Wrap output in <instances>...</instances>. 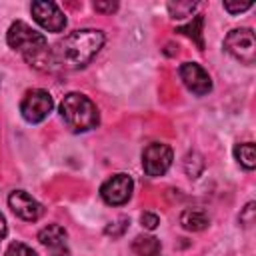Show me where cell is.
Wrapping results in <instances>:
<instances>
[{"label": "cell", "mask_w": 256, "mask_h": 256, "mask_svg": "<svg viewBox=\"0 0 256 256\" xmlns=\"http://www.w3.org/2000/svg\"><path fill=\"white\" fill-rule=\"evenodd\" d=\"M104 44V34L94 28H84V30H74L68 34L62 42L56 44V48L50 52L52 64H58L62 68H84L102 48Z\"/></svg>", "instance_id": "cell-1"}, {"label": "cell", "mask_w": 256, "mask_h": 256, "mask_svg": "<svg viewBox=\"0 0 256 256\" xmlns=\"http://www.w3.org/2000/svg\"><path fill=\"white\" fill-rule=\"evenodd\" d=\"M8 46L14 48L16 52H20L32 66L36 68H46L44 64H52V56L48 50V42L46 38L36 32L34 28H30L26 22H14L8 28L6 34Z\"/></svg>", "instance_id": "cell-2"}, {"label": "cell", "mask_w": 256, "mask_h": 256, "mask_svg": "<svg viewBox=\"0 0 256 256\" xmlns=\"http://www.w3.org/2000/svg\"><path fill=\"white\" fill-rule=\"evenodd\" d=\"M60 114L72 132H88L100 122L96 104L80 92H70L64 96L60 104Z\"/></svg>", "instance_id": "cell-3"}, {"label": "cell", "mask_w": 256, "mask_h": 256, "mask_svg": "<svg viewBox=\"0 0 256 256\" xmlns=\"http://www.w3.org/2000/svg\"><path fill=\"white\" fill-rule=\"evenodd\" d=\"M224 48L236 60H240L244 64H254V60H256V40H254V32L250 28L230 30L224 40Z\"/></svg>", "instance_id": "cell-4"}, {"label": "cell", "mask_w": 256, "mask_h": 256, "mask_svg": "<svg viewBox=\"0 0 256 256\" xmlns=\"http://www.w3.org/2000/svg\"><path fill=\"white\" fill-rule=\"evenodd\" d=\"M52 106H54L52 96L46 90L36 88V90L26 92V96H24V100L20 104V112H22L26 122L38 124L52 112Z\"/></svg>", "instance_id": "cell-5"}, {"label": "cell", "mask_w": 256, "mask_h": 256, "mask_svg": "<svg viewBox=\"0 0 256 256\" xmlns=\"http://www.w3.org/2000/svg\"><path fill=\"white\" fill-rule=\"evenodd\" d=\"M172 164V148L168 144L152 142L144 148L142 154V166L148 176H162Z\"/></svg>", "instance_id": "cell-6"}, {"label": "cell", "mask_w": 256, "mask_h": 256, "mask_svg": "<svg viewBox=\"0 0 256 256\" xmlns=\"http://www.w3.org/2000/svg\"><path fill=\"white\" fill-rule=\"evenodd\" d=\"M132 178L128 174H114L112 178H108L102 188H100V196L106 204H112V206H120L124 202L130 200L132 196Z\"/></svg>", "instance_id": "cell-7"}, {"label": "cell", "mask_w": 256, "mask_h": 256, "mask_svg": "<svg viewBox=\"0 0 256 256\" xmlns=\"http://www.w3.org/2000/svg\"><path fill=\"white\" fill-rule=\"evenodd\" d=\"M32 16L48 32H62L66 26V16L54 2H32Z\"/></svg>", "instance_id": "cell-8"}, {"label": "cell", "mask_w": 256, "mask_h": 256, "mask_svg": "<svg viewBox=\"0 0 256 256\" xmlns=\"http://www.w3.org/2000/svg\"><path fill=\"white\" fill-rule=\"evenodd\" d=\"M180 78H182L184 86L198 96H204L212 90V80H210L208 72L196 62H184L180 66Z\"/></svg>", "instance_id": "cell-9"}, {"label": "cell", "mask_w": 256, "mask_h": 256, "mask_svg": "<svg viewBox=\"0 0 256 256\" xmlns=\"http://www.w3.org/2000/svg\"><path fill=\"white\" fill-rule=\"evenodd\" d=\"M8 204H10L12 212H14L18 218L26 220V222H34V220H38V218L44 214L42 204L36 202V200H34L30 194H26L24 190H14V192L8 196Z\"/></svg>", "instance_id": "cell-10"}, {"label": "cell", "mask_w": 256, "mask_h": 256, "mask_svg": "<svg viewBox=\"0 0 256 256\" xmlns=\"http://www.w3.org/2000/svg\"><path fill=\"white\" fill-rule=\"evenodd\" d=\"M180 224L186 228V230H192V232H200L204 230L208 224H210V218L204 210L200 208H188L180 214Z\"/></svg>", "instance_id": "cell-11"}, {"label": "cell", "mask_w": 256, "mask_h": 256, "mask_svg": "<svg viewBox=\"0 0 256 256\" xmlns=\"http://www.w3.org/2000/svg\"><path fill=\"white\" fill-rule=\"evenodd\" d=\"M38 240L48 248H64L66 242V230L60 224H48L38 232Z\"/></svg>", "instance_id": "cell-12"}, {"label": "cell", "mask_w": 256, "mask_h": 256, "mask_svg": "<svg viewBox=\"0 0 256 256\" xmlns=\"http://www.w3.org/2000/svg\"><path fill=\"white\" fill-rule=\"evenodd\" d=\"M234 156H236V160L240 162V166L246 168V170H252V168L256 166V148H254L252 142L238 144V146L234 148Z\"/></svg>", "instance_id": "cell-13"}, {"label": "cell", "mask_w": 256, "mask_h": 256, "mask_svg": "<svg viewBox=\"0 0 256 256\" xmlns=\"http://www.w3.org/2000/svg\"><path fill=\"white\" fill-rule=\"evenodd\" d=\"M132 250L138 256H150V254H158L160 252V242L152 236H138L132 242Z\"/></svg>", "instance_id": "cell-14"}, {"label": "cell", "mask_w": 256, "mask_h": 256, "mask_svg": "<svg viewBox=\"0 0 256 256\" xmlns=\"http://www.w3.org/2000/svg\"><path fill=\"white\" fill-rule=\"evenodd\" d=\"M200 28H202V16L198 14V16H194V22H190V24H186V26H180L178 32H180V34H186V36H190V38H194L196 44H198V48L202 50V48H204V42H202V36H200Z\"/></svg>", "instance_id": "cell-15"}, {"label": "cell", "mask_w": 256, "mask_h": 256, "mask_svg": "<svg viewBox=\"0 0 256 256\" xmlns=\"http://www.w3.org/2000/svg\"><path fill=\"white\" fill-rule=\"evenodd\" d=\"M196 8V4H182V2H176V4H168V10L172 14V18H184V16H190L192 10Z\"/></svg>", "instance_id": "cell-16"}, {"label": "cell", "mask_w": 256, "mask_h": 256, "mask_svg": "<svg viewBox=\"0 0 256 256\" xmlns=\"http://www.w3.org/2000/svg\"><path fill=\"white\" fill-rule=\"evenodd\" d=\"M6 256H36V252L22 242H12L6 250Z\"/></svg>", "instance_id": "cell-17"}, {"label": "cell", "mask_w": 256, "mask_h": 256, "mask_svg": "<svg viewBox=\"0 0 256 256\" xmlns=\"http://www.w3.org/2000/svg\"><path fill=\"white\" fill-rule=\"evenodd\" d=\"M224 8L230 14H238V12H244V10L252 8V2H224Z\"/></svg>", "instance_id": "cell-18"}, {"label": "cell", "mask_w": 256, "mask_h": 256, "mask_svg": "<svg viewBox=\"0 0 256 256\" xmlns=\"http://www.w3.org/2000/svg\"><path fill=\"white\" fill-rule=\"evenodd\" d=\"M240 222H242L244 226L254 224V202H250V204L242 210V214H240Z\"/></svg>", "instance_id": "cell-19"}, {"label": "cell", "mask_w": 256, "mask_h": 256, "mask_svg": "<svg viewBox=\"0 0 256 256\" xmlns=\"http://www.w3.org/2000/svg\"><path fill=\"white\" fill-rule=\"evenodd\" d=\"M140 220H142V226H144V228H148V230H154V228L160 224L158 216H156V214H152V212H144Z\"/></svg>", "instance_id": "cell-20"}, {"label": "cell", "mask_w": 256, "mask_h": 256, "mask_svg": "<svg viewBox=\"0 0 256 256\" xmlns=\"http://www.w3.org/2000/svg\"><path fill=\"white\" fill-rule=\"evenodd\" d=\"M94 8H96L98 12H114V10L118 8V4H116V2H96Z\"/></svg>", "instance_id": "cell-21"}, {"label": "cell", "mask_w": 256, "mask_h": 256, "mask_svg": "<svg viewBox=\"0 0 256 256\" xmlns=\"http://www.w3.org/2000/svg\"><path fill=\"white\" fill-rule=\"evenodd\" d=\"M4 236H6V220H4V216L0 214V242L4 240Z\"/></svg>", "instance_id": "cell-22"}, {"label": "cell", "mask_w": 256, "mask_h": 256, "mask_svg": "<svg viewBox=\"0 0 256 256\" xmlns=\"http://www.w3.org/2000/svg\"><path fill=\"white\" fill-rule=\"evenodd\" d=\"M150 256H160V252H158V254H150Z\"/></svg>", "instance_id": "cell-23"}]
</instances>
